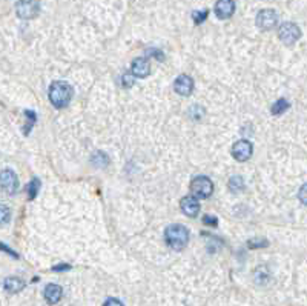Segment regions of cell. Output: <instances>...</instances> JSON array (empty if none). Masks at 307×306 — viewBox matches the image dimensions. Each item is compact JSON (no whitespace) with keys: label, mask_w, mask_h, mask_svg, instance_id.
Returning a JSON list of instances; mask_svg holds the SVG:
<instances>
[{"label":"cell","mask_w":307,"mask_h":306,"mask_svg":"<svg viewBox=\"0 0 307 306\" xmlns=\"http://www.w3.org/2000/svg\"><path fill=\"white\" fill-rule=\"evenodd\" d=\"M72 99V88L69 83L66 82H54L49 88V100L52 103L54 108L57 109H62V108H66L69 105Z\"/></svg>","instance_id":"1"},{"label":"cell","mask_w":307,"mask_h":306,"mask_svg":"<svg viewBox=\"0 0 307 306\" xmlns=\"http://www.w3.org/2000/svg\"><path fill=\"white\" fill-rule=\"evenodd\" d=\"M165 240L169 248L174 251H181L188 246L189 242V231L183 225H171L165 231Z\"/></svg>","instance_id":"2"},{"label":"cell","mask_w":307,"mask_h":306,"mask_svg":"<svg viewBox=\"0 0 307 306\" xmlns=\"http://www.w3.org/2000/svg\"><path fill=\"white\" fill-rule=\"evenodd\" d=\"M191 191H192L194 197H197V199H208L214 193V183L209 177L200 176L192 180Z\"/></svg>","instance_id":"3"},{"label":"cell","mask_w":307,"mask_h":306,"mask_svg":"<svg viewBox=\"0 0 307 306\" xmlns=\"http://www.w3.org/2000/svg\"><path fill=\"white\" fill-rule=\"evenodd\" d=\"M278 37L284 45L291 46V45H294L300 40L301 29H300L298 25H295L292 22H284V23H281V26L278 29Z\"/></svg>","instance_id":"4"},{"label":"cell","mask_w":307,"mask_h":306,"mask_svg":"<svg viewBox=\"0 0 307 306\" xmlns=\"http://www.w3.org/2000/svg\"><path fill=\"white\" fill-rule=\"evenodd\" d=\"M40 12L38 0H17L15 3V14L23 20H31L37 17Z\"/></svg>","instance_id":"5"},{"label":"cell","mask_w":307,"mask_h":306,"mask_svg":"<svg viewBox=\"0 0 307 306\" xmlns=\"http://www.w3.org/2000/svg\"><path fill=\"white\" fill-rule=\"evenodd\" d=\"M257 26L263 31H269L272 28L277 26V22H278V14L277 11L274 9H261L258 14H257Z\"/></svg>","instance_id":"6"},{"label":"cell","mask_w":307,"mask_h":306,"mask_svg":"<svg viewBox=\"0 0 307 306\" xmlns=\"http://www.w3.org/2000/svg\"><path fill=\"white\" fill-rule=\"evenodd\" d=\"M254 146L249 140H238L232 146V156L237 162H248L252 157Z\"/></svg>","instance_id":"7"},{"label":"cell","mask_w":307,"mask_h":306,"mask_svg":"<svg viewBox=\"0 0 307 306\" xmlns=\"http://www.w3.org/2000/svg\"><path fill=\"white\" fill-rule=\"evenodd\" d=\"M174 89H175L177 94H180L183 97H188L194 91V80L189 75L183 74V75L177 77V80L174 82Z\"/></svg>","instance_id":"8"},{"label":"cell","mask_w":307,"mask_h":306,"mask_svg":"<svg viewBox=\"0 0 307 306\" xmlns=\"http://www.w3.org/2000/svg\"><path fill=\"white\" fill-rule=\"evenodd\" d=\"M2 188L8 194H15L18 189V180L14 171L11 169H3L2 171Z\"/></svg>","instance_id":"9"},{"label":"cell","mask_w":307,"mask_h":306,"mask_svg":"<svg viewBox=\"0 0 307 306\" xmlns=\"http://www.w3.org/2000/svg\"><path fill=\"white\" fill-rule=\"evenodd\" d=\"M131 71H132V75H134V77H138V79H145V77H148L149 72H151L149 60H148L146 57H137V59L132 62Z\"/></svg>","instance_id":"10"},{"label":"cell","mask_w":307,"mask_h":306,"mask_svg":"<svg viewBox=\"0 0 307 306\" xmlns=\"http://www.w3.org/2000/svg\"><path fill=\"white\" fill-rule=\"evenodd\" d=\"M235 12V2L234 0H217L215 3V14L218 18L226 20L232 17Z\"/></svg>","instance_id":"11"},{"label":"cell","mask_w":307,"mask_h":306,"mask_svg":"<svg viewBox=\"0 0 307 306\" xmlns=\"http://www.w3.org/2000/svg\"><path fill=\"white\" fill-rule=\"evenodd\" d=\"M181 211L188 216V217H197L200 213V202L197 197H185L180 202Z\"/></svg>","instance_id":"12"},{"label":"cell","mask_w":307,"mask_h":306,"mask_svg":"<svg viewBox=\"0 0 307 306\" xmlns=\"http://www.w3.org/2000/svg\"><path fill=\"white\" fill-rule=\"evenodd\" d=\"M62 296H63V290L58 285L51 283L45 288V299L49 305H55L57 302H60Z\"/></svg>","instance_id":"13"},{"label":"cell","mask_w":307,"mask_h":306,"mask_svg":"<svg viewBox=\"0 0 307 306\" xmlns=\"http://www.w3.org/2000/svg\"><path fill=\"white\" fill-rule=\"evenodd\" d=\"M3 285H5V290L11 294H15L25 288V282L18 277H8Z\"/></svg>","instance_id":"14"},{"label":"cell","mask_w":307,"mask_h":306,"mask_svg":"<svg viewBox=\"0 0 307 306\" xmlns=\"http://www.w3.org/2000/svg\"><path fill=\"white\" fill-rule=\"evenodd\" d=\"M289 106H291V103H289L286 99H280V100H277V102L272 105V114H274V116L283 114L284 111L289 109Z\"/></svg>","instance_id":"15"},{"label":"cell","mask_w":307,"mask_h":306,"mask_svg":"<svg viewBox=\"0 0 307 306\" xmlns=\"http://www.w3.org/2000/svg\"><path fill=\"white\" fill-rule=\"evenodd\" d=\"M229 188H231V191H234V193L243 191V189H244V182H243V179H241L240 176L232 177V179L229 180Z\"/></svg>","instance_id":"16"},{"label":"cell","mask_w":307,"mask_h":306,"mask_svg":"<svg viewBox=\"0 0 307 306\" xmlns=\"http://www.w3.org/2000/svg\"><path fill=\"white\" fill-rule=\"evenodd\" d=\"M209 15V9H201V11H195L192 12V18L195 22V25H201Z\"/></svg>","instance_id":"17"},{"label":"cell","mask_w":307,"mask_h":306,"mask_svg":"<svg viewBox=\"0 0 307 306\" xmlns=\"http://www.w3.org/2000/svg\"><path fill=\"white\" fill-rule=\"evenodd\" d=\"M38 189H40V182L35 179V180H32V182L28 185V197H29V200L35 199V196H37Z\"/></svg>","instance_id":"18"},{"label":"cell","mask_w":307,"mask_h":306,"mask_svg":"<svg viewBox=\"0 0 307 306\" xmlns=\"http://www.w3.org/2000/svg\"><path fill=\"white\" fill-rule=\"evenodd\" d=\"M0 217H2V223H8V220L11 217V209L6 205L0 206Z\"/></svg>","instance_id":"19"},{"label":"cell","mask_w":307,"mask_h":306,"mask_svg":"<svg viewBox=\"0 0 307 306\" xmlns=\"http://www.w3.org/2000/svg\"><path fill=\"white\" fill-rule=\"evenodd\" d=\"M298 199H300V202H301L304 206H307V183L301 186V189H300V193H298Z\"/></svg>","instance_id":"20"},{"label":"cell","mask_w":307,"mask_h":306,"mask_svg":"<svg viewBox=\"0 0 307 306\" xmlns=\"http://www.w3.org/2000/svg\"><path fill=\"white\" fill-rule=\"evenodd\" d=\"M25 116L29 117V120H28V129L25 131V134H28V132H29V128L32 126V123H35V119H37V117H35V114H32L31 111H25Z\"/></svg>","instance_id":"21"},{"label":"cell","mask_w":307,"mask_h":306,"mask_svg":"<svg viewBox=\"0 0 307 306\" xmlns=\"http://www.w3.org/2000/svg\"><path fill=\"white\" fill-rule=\"evenodd\" d=\"M268 245V242L266 240H257V239H254V240H249V246L251 248H263V246H266Z\"/></svg>","instance_id":"22"},{"label":"cell","mask_w":307,"mask_h":306,"mask_svg":"<svg viewBox=\"0 0 307 306\" xmlns=\"http://www.w3.org/2000/svg\"><path fill=\"white\" fill-rule=\"evenodd\" d=\"M203 222H204L206 225H211V226H217V223H218L217 217H214V216H204V217H203Z\"/></svg>","instance_id":"23"},{"label":"cell","mask_w":307,"mask_h":306,"mask_svg":"<svg viewBox=\"0 0 307 306\" xmlns=\"http://www.w3.org/2000/svg\"><path fill=\"white\" fill-rule=\"evenodd\" d=\"M103 306H125V305H123L120 300H117V299H108Z\"/></svg>","instance_id":"24"},{"label":"cell","mask_w":307,"mask_h":306,"mask_svg":"<svg viewBox=\"0 0 307 306\" xmlns=\"http://www.w3.org/2000/svg\"><path fill=\"white\" fill-rule=\"evenodd\" d=\"M54 271H62V270H69V265H62V266H54Z\"/></svg>","instance_id":"25"}]
</instances>
